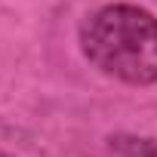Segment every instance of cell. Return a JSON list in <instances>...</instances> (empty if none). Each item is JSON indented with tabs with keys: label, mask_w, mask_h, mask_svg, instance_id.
<instances>
[{
	"label": "cell",
	"mask_w": 157,
	"mask_h": 157,
	"mask_svg": "<svg viewBox=\"0 0 157 157\" xmlns=\"http://www.w3.org/2000/svg\"><path fill=\"white\" fill-rule=\"evenodd\" d=\"M83 56L108 77L132 86L157 83V19L132 3L96 10L80 28Z\"/></svg>",
	"instance_id": "6da1fadb"
},
{
	"label": "cell",
	"mask_w": 157,
	"mask_h": 157,
	"mask_svg": "<svg viewBox=\"0 0 157 157\" xmlns=\"http://www.w3.org/2000/svg\"><path fill=\"white\" fill-rule=\"evenodd\" d=\"M120 157H157V148L148 139H117Z\"/></svg>",
	"instance_id": "7a4b0ae2"
},
{
	"label": "cell",
	"mask_w": 157,
	"mask_h": 157,
	"mask_svg": "<svg viewBox=\"0 0 157 157\" xmlns=\"http://www.w3.org/2000/svg\"><path fill=\"white\" fill-rule=\"evenodd\" d=\"M0 157H6V154H0Z\"/></svg>",
	"instance_id": "3957f363"
}]
</instances>
